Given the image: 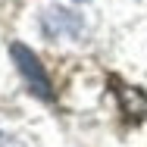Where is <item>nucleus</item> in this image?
Here are the masks:
<instances>
[{"label":"nucleus","mask_w":147,"mask_h":147,"mask_svg":"<svg viewBox=\"0 0 147 147\" xmlns=\"http://www.w3.org/2000/svg\"><path fill=\"white\" fill-rule=\"evenodd\" d=\"M44 31L50 38H75L82 31V19L72 13V9H63V6H50L44 13Z\"/></svg>","instance_id":"f03ea898"},{"label":"nucleus","mask_w":147,"mask_h":147,"mask_svg":"<svg viewBox=\"0 0 147 147\" xmlns=\"http://www.w3.org/2000/svg\"><path fill=\"white\" fill-rule=\"evenodd\" d=\"M13 59H16V66H19V72H22L28 91H34L41 100H50L53 91H50V78H47V72H44L41 59L34 57L25 44H13Z\"/></svg>","instance_id":"f257e3e1"},{"label":"nucleus","mask_w":147,"mask_h":147,"mask_svg":"<svg viewBox=\"0 0 147 147\" xmlns=\"http://www.w3.org/2000/svg\"><path fill=\"white\" fill-rule=\"evenodd\" d=\"M0 147H22V141L13 138V135H6V131H0Z\"/></svg>","instance_id":"7ed1b4c3"}]
</instances>
